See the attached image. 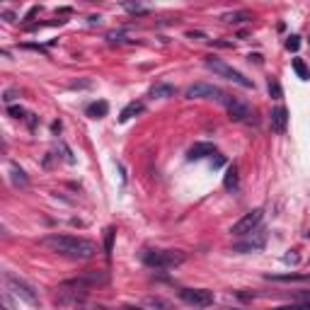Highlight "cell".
I'll list each match as a JSON object with an SVG mask.
<instances>
[{
  "label": "cell",
  "mask_w": 310,
  "mask_h": 310,
  "mask_svg": "<svg viewBox=\"0 0 310 310\" xmlns=\"http://www.w3.org/2000/svg\"><path fill=\"white\" fill-rule=\"evenodd\" d=\"M107 281H109V274H107V272H85L78 279L63 281L58 286V291H63V293H87V291H92V288H97V286H104Z\"/></svg>",
  "instance_id": "3957f363"
},
{
  "label": "cell",
  "mask_w": 310,
  "mask_h": 310,
  "mask_svg": "<svg viewBox=\"0 0 310 310\" xmlns=\"http://www.w3.org/2000/svg\"><path fill=\"white\" fill-rule=\"evenodd\" d=\"M223 163H226V160H223V155H216V158L211 160V165H213V168H221Z\"/></svg>",
  "instance_id": "4316f807"
},
{
  "label": "cell",
  "mask_w": 310,
  "mask_h": 310,
  "mask_svg": "<svg viewBox=\"0 0 310 310\" xmlns=\"http://www.w3.org/2000/svg\"><path fill=\"white\" fill-rule=\"evenodd\" d=\"M204 63H206V68H211L216 75L226 78V80H230V83L240 85V87H252V80H250V78H245L240 70H235L233 66H228L226 61H221V58L206 56V58H204Z\"/></svg>",
  "instance_id": "5b68a950"
},
{
  "label": "cell",
  "mask_w": 310,
  "mask_h": 310,
  "mask_svg": "<svg viewBox=\"0 0 310 310\" xmlns=\"http://www.w3.org/2000/svg\"><path fill=\"white\" fill-rule=\"evenodd\" d=\"M109 112V104L104 102V100H100V102H92V104H87V109L85 114L90 116V119H104Z\"/></svg>",
  "instance_id": "5bb4252c"
},
{
  "label": "cell",
  "mask_w": 310,
  "mask_h": 310,
  "mask_svg": "<svg viewBox=\"0 0 310 310\" xmlns=\"http://www.w3.org/2000/svg\"><path fill=\"white\" fill-rule=\"evenodd\" d=\"M124 10L136 12V15H145V12H148V7H143V5H138V2H124Z\"/></svg>",
  "instance_id": "44dd1931"
},
{
  "label": "cell",
  "mask_w": 310,
  "mask_h": 310,
  "mask_svg": "<svg viewBox=\"0 0 310 310\" xmlns=\"http://www.w3.org/2000/svg\"><path fill=\"white\" fill-rule=\"evenodd\" d=\"M112 240H114V228H109V230H107V242H104L107 252H112Z\"/></svg>",
  "instance_id": "484cf974"
},
{
  "label": "cell",
  "mask_w": 310,
  "mask_h": 310,
  "mask_svg": "<svg viewBox=\"0 0 310 310\" xmlns=\"http://www.w3.org/2000/svg\"><path fill=\"white\" fill-rule=\"evenodd\" d=\"M187 36H189V39H206V34H204V32H189Z\"/></svg>",
  "instance_id": "83f0119b"
},
{
  "label": "cell",
  "mask_w": 310,
  "mask_h": 310,
  "mask_svg": "<svg viewBox=\"0 0 310 310\" xmlns=\"http://www.w3.org/2000/svg\"><path fill=\"white\" fill-rule=\"evenodd\" d=\"M148 303H150V306H153V308H163V310H172V308H170V303H165V301H158V298H150V301H148Z\"/></svg>",
  "instance_id": "d4e9b609"
},
{
  "label": "cell",
  "mask_w": 310,
  "mask_h": 310,
  "mask_svg": "<svg viewBox=\"0 0 310 310\" xmlns=\"http://www.w3.org/2000/svg\"><path fill=\"white\" fill-rule=\"evenodd\" d=\"M87 22H90V25H100V22H102V17H100V15H90V17H87Z\"/></svg>",
  "instance_id": "f546056e"
},
{
  "label": "cell",
  "mask_w": 310,
  "mask_h": 310,
  "mask_svg": "<svg viewBox=\"0 0 310 310\" xmlns=\"http://www.w3.org/2000/svg\"><path fill=\"white\" fill-rule=\"evenodd\" d=\"M7 114H10V116H15V119H25V116H29L22 107H7Z\"/></svg>",
  "instance_id": "cb8c5ba5"
},
{
  "label": "cell",
  "mask_w": 310,
  "mask_h": 310,
  "mask_svg": "<svg viewBox=\"0 0 310 310\" xmlns=\"http://www.w3.org/2000/svg\"><path fill=\"white\" fill-rule=\"evenodd\" d=\"M121 310H141V308H131V306H126V308H121Z\"/></svg>",
  "instance_id": "d6a6232c"
},
{
  "label": "cell",
  "mask_w": 310,
  "mask_h": 310,
  "mask_svg": "<svg viewBox=\"0 0 310 310\" xmlns=\"http://www.w3.org/2000/svg\"><path fill=\"white\" fill-rule=\"evenodd\" d=\"M2 17H5L7 22H15V20H17V17H15V12H10V10H5V12H2Z\"/></svg>",
  "instance_id": "f1b7e54d"
},
{
  "label": "cell",
  "mask_w": 310,
  "mask_h": 310,
  "mask_svg": "<svg viewBox=\"0 0 310 310\" xmlns=\"http://www.w3.org/2000/svg\"><path fill=\"white\" fill-rule=\"evenodd\" d=\"M286 49H288V51H298V49H301V36H288Z\"/></svg>",
  "instance_id": "603a6c76"
},
{
  "label": "cell",
  "mask_w": 310,
  "mask_h": 310,
  "mask_svg": "<svg viewBox=\"0 0 310 310\" xmlns=\"http://www.w3.org/2000/svg\"><path fill=\"white\" fill-rule=\"evenodd\" d=\"M223 187H226L228 192H235V189H238V168H235V165H230V168L226 170Z\"/></svg>",
  "instance_id": "2e32d148"
},
{
  "label": "cell",
  "mask_w": 310,
  "mask_h": 310,
  "mask_svg": "<svg viewBox=\"0 0 310 310\" xmlns=\"http://www.w3.org/2000/svg\"><path fill=\"white\" fill-rule=\"evenodd\" d=\"M306 235H308V238H310V230H308V233H306Z\"/></svg>",
  "instance_id": "836d02e7"
},
{
  "label": "cell",
  "mask_w": 310,
  "mask_h": 310,
  "mask_svg": "<svg viewBox=\"0 0 310 310\" xmlns=\"http://www.w3.org/2000/svg\"><path fill=\"white\" fill-rule=\"evenodd\" d=\"M221 20H226V22H247V20H252V15L250 12H228Z\"/></svg>",
  "instance_id": "d6986e66"
},
{
  "label": "cell",
  "mask_w": 310,
  "mask_h": 310,
  "mask_svg": "<svg viewBox=\"0 0 310 310\" xmlns=\"http://www.w3.org/2000/svg\"><path fill=\"white\" fill-rule=\"evenodd\" d=\"M250 61H254V63H262V56H259V54H252V56H250Z\"/></svg>",
  "instance_id": "4dcf8cb0"
},
{
  "label": "cell",
  "mask_w": 310,
  "mask_h": 310,
  "mask_svg": "<svg viewBox=\"0 0 310 310\" xmlns=\"http://www.w3.org/2000/svg\"><path fill=\"white\" fill-rule=\"evenodd\" d=\"M262 218H264V211L262 208H252L250 213H245L238 223H233V228H230V233L233 235H238V238H242V235H250L254 228L262 223Z\"/></svg>",
  "instance_id": "ba28073f"
},
{
  "label": "cell",
  "mask_w": 310,
  "mask_h": 310,
  "mask_svg": "<svg viewBox=\"0 0 310 310\" xmlns=\"http://www.w3.org/2000/svg\"><path fill=\"white\" fill-rule=\"evenodd\" d=\"M223 104H226V109H228V114H230L233 121H245V119L250 116V112H252L250 104H247L245 100H240V97H228L226 95Z\"/></svg>",
  "instance_id": "9c48e42d"
},
{
  "label": "cell",
  "mask_w": 310,
  "mask_h": 310,
  "mask_svg": "<svg viewBox=\"0 0 310 310\" xmlns=\"http://www.w3.org/2000/svg\"><path fill=\"white\" fill-rule=\"evenodd\" d=\"M298 308L310 310V291H301V293H298Z\"/></svg>",
  "instance_id": "ffe728a7"
},
{
  "label": "cell",
  "mask_w": 310,
  "mask_h": 310,
  "mask_svg": "<svg viewBox=\"0 0 310 310\" xmlns=\"http://www.w3.org/2000/svg\"><path fill=\"white\" fill-rule=\"evenodd\" d=\"M10 177H12V184L15 187H22V189H27L29 187V177H27V172L20 168V165H10Z\"/></svg>",
  "instance_id": "9a60e30c"
},
{
  "label": "cell",
  "mask_w": 310,
  "mask_h": 310,
  "mask_svg": "<svg viewBox=\"0 0 310 310\" xmlns=\"http://www.w3.org/2000/svg\"><path fill=\"white\" fill-rule=\"evenodd\" d=\"M293 70L298 73V78H301V80H310V68L306 66V61H303V58H293Z\"/></svg>",
  "instance_id": "ac0fdd59"
},
{
  "label": "cell",
  "mask_w": 310,
  "mask_h": 310,
  "mask_svg": "<svg viewBox=\"0 0 310 310\" xmlns=\"http://www.w3.org/2000/svg\"><path fill=\"white\" fill-rule=\"evenodd\" d=\"M206 155H216V145H213V143H194V145L189 148V153H187L189 160H201V158H206Z\"/></svg>",
  "instance_id": "7c38bea8"
},
{
  "label": "cell",
  "mask_w": 310,
  "mask_h": 310,
  "mask_svg": "<svg viewBox=\"0 0 310 310\" xmlns=\"http://www.w3.org/2000/svg\"><path fill=\"white\" fill-rule=\"evenodd\" d=\"M269 124H272V131L276 134H283L286 131V124H288V109L286 107H276L272 116H269Z\"/></svg>",
  "instance_id": "8fae6325"
},
{
  "label": "cell",
  "mask_w": 310,
  "mask_h": 310,
  "mask_svg": "<svg viewBox=\"0 0 310 310\" xmlns=\"http://www.w3.org/2000/svg\"><path fill=\"white\" fill-rule=\"evenodd\" d=\"M264 242H267V233L257 230V238H247L245 242L233 245V252H254V250H262V247H264Z\"/></svg>",
  "instance_id": "30bf717a"
},
{
  "label": "cell",
  "mask_w": 310,
  "mask_h": 310,
  "mask_svg": "<svg viewBox=\"0 0 310 310\" xmlns=\"http://www.w3.org/2000/svg\"><path fill=\"white\" fill-rule=\"evenodd\" d=\"M143 112V104L141 102H131V104H126L124 109H121V114H119V121H129L131 116H136V114Z\"/></svg>",
  "instance_id": "e0dca14e"
},
{
  "label": "cell",
  "mask_w": 310,
  "mask_h": 310,
  "mask_svg": "<svg viewBox=\"0 0 310 310\" xmlns=\"http://www.w3.org/2000/svg\"><path fill=\"white\" fill-rule=\"evenodd\" d=\"M269 95L274 97V100H281V85L276 83V80H269Z\"/></svg>",
  "instance_id": "7402d4cb"
},
{
  "label": "cell",
  "mask_w": 310,
  "mask_h": 310,
  "mask_svg": "<svg viewBox=\"0 0 310 310\" xmlns=\"http://www.w3.org/2000/svg\"><path fill=\"white\" fill-rule=\"evenodd\" d=\"M41 247L51 250L56 254L70 257V259H90L97 254V242L87 240V238H78V235H46L39 240Z\"/></svg>",
  "instance_id": "6da1fadb"
},
{
  "label": "cell",
  "mask_w": 310,
  "mask_h": 310,
  "mask_svg": "<svg viewBox=\"0 0 310 310\" xmlns=\"http://www.w3.org/2000/svg\"><path fill=\"white\" fill-rule=\"evenodd\" d=\"M141 257L143 264L150 269H174L187 262V252L182 250H145Z\"/></svg>",
  "instance_id": "7a4b0ae2"
},
{
  "label": "cell",
  "mask_w": 310,
  "mask_h": 310,
  "mask_svg": "<svg viewBox=\"0 0 310 310\" xmlns=\"http://www.w3.org/2000/svg\"><path fill=\"white\" fill-rule=\"evenodd\" d=\"M174 92H177V90H174V85L158 83V85H153V87H150V92H148V95H150L153 100H170V97H174Z\"/></svg>",
  "instance_id": "4fadbf2b"
},
{
  "label": "cell",
  "mask_w": 310,
  "mask_h": 310,
  "mask_svg": "<svg viewBox=\"0 0 310 310\" xmlns=\"http://www.w3.org/2000/svg\"><path fill=\"white\" fill-rule=\"evenodd\" d=\"M184 97H187V100H218V102H223V100H226V92H223L221 87H216V85L194 83L187 87Z\"/></svg>",
  "instance_id": "8992f818"
},
{
  "label": "cell",
  "mask_w": 310,
  "mask_h": 310,
  "mask_svg": "<svg viewBox=\"0 0 310 310\" xmlns=\"http://www.w3.org/2000/svg\"><path fill=\"white\" fill-rule=\"evenodd\" d=\"M90 310H109V308H102V306H95V308H90Z\"/></svg>",
  "instance_id": "1f68e13d"
},
{
  "label": "cell",
  "mask_w": 310,
  "mask_h": 310,
  "mask_svg": "<svg viewBox=\"0 0 310 310\" xmlns=\"http://www.w3.org/2000/svg\"><path fill=\"white\" fill-rule=\"evenodd\" d=\"M2 281H5V286H7V291H12L17 298H22L25 303H29V306H39V293H36V288L32 286V283H27L25 279H20V276H15L12 272H5L2 274Z\"/></svg>",
  "instance_id": "277c9868"
},
{
  "label": "cell",
  "mask_w": 310,
  "mask_h": 310,
  "mask_svg": "<svg viewBox=\"0 0 310 310\" xmlns=\"http://www.w3.org/2000/svg\"><path fill=\"white\" fill-rule=\"evenodd\" d=\"M179 298H182L187 306H194V308H208V306H213V301H216L213 291H208V288H182V291H179Z\"/></svg>",
  "instance_id": "52a82bcc"
}]
</instances>
